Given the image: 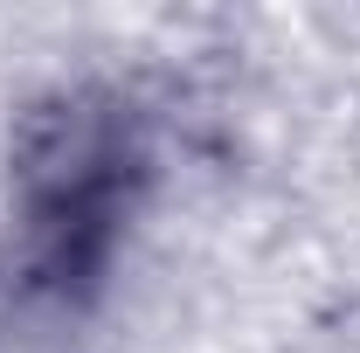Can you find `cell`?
Instances as JSON below:
<instances>
[{"mask_svg": "<svg viewBox=\"0 0 360 353\" xmlns=\"http://www.w3.org/2000/svg\"><path fill=\"white\" fill-rule=\"evenodd\" d=\"M146 174L132 111L104 90H70L42 104L14 146V257L21 291L77 305L111 264L132 187Z\"/></svg>", "mask_w": 360, "mask_h": 353, "instance_id": "1", "label": "cell"}]
</instances>
